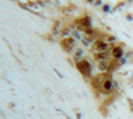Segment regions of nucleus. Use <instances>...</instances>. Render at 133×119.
Returning <instances> with one entry per match:
<instances>
[{
    "label": "nucleus",
    "instance_id": "1",
    "mask_svg": "<svg viewBox=\"0 0 133 119\" xmlns=\"http://www.w3.org/2000/svg\"><path fill=\"white\" fill-rule=\"evenodd\" d=\"M77 69L84 77H88L91 75V64L87 60H80L77 62Z\"/></svg>",
    "mask_w": 133,
    "mask_h": 119
},
{
    "label": "nucleus",
    "instance_id": "2",
    "mask_svg": "<svg viewBox=\"0 0 133 119\" xmlns=\"http://www.w3.org/2000/svg\"><path fill=\"white\" fill-rule=\"evenodd\" d=\"M100 92H103V93H105V95H110V93H112V91H113V81L111 79L110 76H107L105 79H104V82L102 83V86H100V90H99Z\"/></svg>",
    "mask_w": 133,
    "mask_h": 119
},
{
    "label": "nucleus",
    "instance_id": "3",
    "mask_svg": "<svg viewBox=\"0 0 133 119\" xmlns=\"http://www.w3.org/2000/svg\"><path fill=\"white\" fill-rule=\"evenodd\" d=\"M93 50H96V53H99V51H106L109 48H110V43L105 42L104 40H97L93 46H92Z\"/></svg>",
    "mask_w": 133,
    "mask_h": 119
},
{
    "label": "nucleus",
    "instance_id": "4",
    "mask_svg": "<svg viewBox=\"0 0 133 119\" xmlns=\"http://www.w3.org/2000/svg\"><path fill=\"white\" fill-rule=\"evenodd\" d=\"M61 44H62L63 50H65L67 53H70L71 49L74 48V46H75V42H74V40H72L71 38H65V39H63Z\"/></svg>",
    "mask_w": 133,
    "mask_h": 119
},
{
    "label": "nucleus",
    "instance_id": "5",
    "mask_svg": "<svg viewBox=\"0 0 133 119\" xmlns=\"http://www.w3.org/2000/svg\"><path fill=\"white\" fill-rule=\"evenodd\" d=\"M111 55H112L116 60H118V58L123 57V55H124V50H123V48L120 46H116V47L112 48V50H111Z\"/></svg>",
    "mask_w": 133,
    "mask_h": 119
}]
</instances>
